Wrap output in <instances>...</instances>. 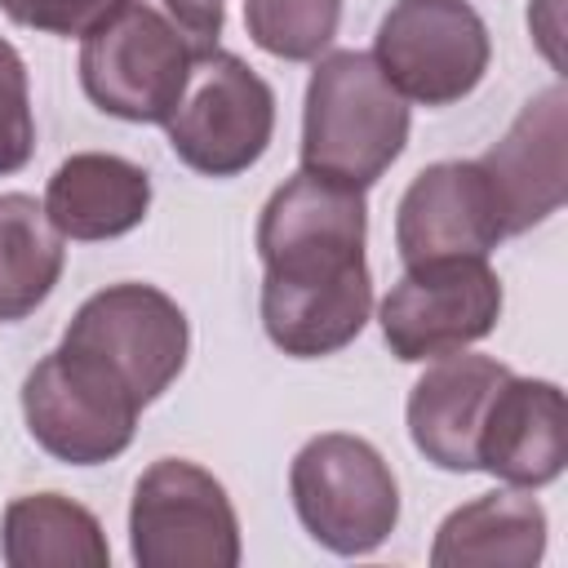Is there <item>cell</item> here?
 <instances>
[{"instance_id":"obj_16","label":"cell","mask_w":568,"mask_h":568,"mask_svg":"<svg viewBox=\"0 0 568 568\" xmlns=\"http://www.w3.org/2000/svg\"><path fill=\"white\" fill-rule=\"evenodd\" d=\"M151 209V178L142 164L106 151H80L58 164L44 191V213L62 240H115Z\"/></svg>"},{"instance_id":"obj_2","label":"cell","mask_w":568,"mask_h":568,"mask_svg":"<svg viewBox=\"0 0 568 568\" xmlns=\"http://www.w3.org/2000/svg\"><path fill=\"white\" fill-rule=\"evenodd\" d=\"M80 40V84L89 102L129 124H164L200 58L186 36L142 0H115Z\"/></svg>"},{"instance_id":"obj_17","label":"cell","mask_w":568,"mask_h":568,"mask_svg":"<svg viewBox=\"0 0 568 568\" xmlns=\"http://www.w3.org/2000/svg\"><path fill=\"white\" fill-rule=\"evenodd\" d=\"M546 555V510L532 493L497 488L457 506L430 546L435 568H528Z\"/></svg>"},{"instance_id":"obj_14","label":"cell","mask_w":568,"mask_h":568,"mask_svg":"<svg viewBox=\"0 0 568 568\" xmlns=\"http://www.w3.org/2000/svg\"><path fill=\"white\" fill-rule=\"evenodd\" d=\"M506 377L510 368L488 355H462V351L439 355V364H430L408 395V435L417 453L439 470H457V475L479 470L475 462L479 422L493 390Z\"/></svg>"},{"instance_id":"obj_3","label":"cell","mask_w":568,"mask_h":568,"mask_svg":"<svg viewBox=\"0 0 568 568\" xmlns=\"http://www.w3.org/2000/svg\"><path fill=\"white\" fill-rule=\"evenodd\" d=\"M293 506L306 532L333 555H368L399 524V488L386 457L359 435H315L288 470Z\"/></svg>"},{"instance_id":"obj_6","label":"cell","mask_w":568,"mask_h":568,"mask_svg":"<svg viewBox=\"0 0 568 568\" xmlns=\"http://www.w3.org/2000/svg\"><path fill=\"white\" fill-rule=\"evenodd\" d=\"M129 541L142 568H235L240 519L226 488L195 462L160 457L133 488Z\"/></svg>"},{"instance_id":"obj_5","label":"cell","mask_w":568,"mask_h":568,"mask_svg":"<svg viewBox=\"0 0 568 568\" xmlns=\"http://www.w3.org/2000/svg\"><path fill=\"white\" fill-rule=\"evenodd\" d=\"M173 155L204 178H235L262 160L275 129L271 84L235 53H204L191 62L186 89L164 120Z\"/></svg>"},{"instance_id":"obj_13","label":"cell","mask_w":568,"mask_h":568,"mask_svg":"<svg viewBox=\"0 0 568 568\" xmlns=\"http://www.w3.org/2000/svg\"><path fill=\"white\" fill-rule=\"evenodd\" d=\"M479 470L515 484L541 488L564 475L568 462V404L555 382L541 377H506L479 422L475 439Z\"/></svg>"},{"instance_id":"obj_20","label":"cell","mask_w":568,"mask_h":568,"mask_svg":"<svg viewBox=\"0 0 568 568\" xmlns=\"http://www.w3.org/2000/svg\"><path fill=\"white\" fill-rule=\"evenodd\" d=\"M342 22V0H244V27L257 49L284 62L320 58Z\"/></svg>"},{"instance_id":"obj_9","label":"cell","mask_w":568,"mask_h":568,"mask_svg":"<svg viewBox=\"0 0 568 568\" xmlns=\"http://www.w3.org/2000/svg\"><path fill=\"white\" fill-rule=\"evenodd\" d=\"M62 346L93 355L133 390L138 404H151L182 373L191 328L169 293L151 284H111L75 311Z\"/></svg>"},{"instance_id":"obj_22","label":"cell","mask_w":568,"mask_h":568,"mask_svg":"<svg viewBox=\"0 0 568 568\" xmlns=\"http://www.w3.org/2000/svg\"><path fill=\"white\" fill-rule=\"evenodd\" d=\"M115 0H0V13H9L18 27L49 31V36H84Z\"/></svg>"},{"instance_id":"obj_18","label":"cell","mask_w":568,"mask_h":568,"mask_svg":"<svg viewBox=\"0 0 568 568\" xmlns=\"http://www.w3.org/2000/svg\"><path fill=\"white\" fill-rule=\"evenodd\" d=\"M4 564L9 568H106L111 546L93 510L62 493H31L4 510Z\"/></svg>"},{"instance_id":"obj_1","label":"cell","mask_w":568,"mask_h":568,"mask_svg":"<svg viewBox=\"0 0 568 568\" xmlns=\"http://www.w3.org/2000/svg\"><path fill=\"white\" fill-rule=\"evenodd\" d=\"M408 142V98L382 75L373 53L337 49L306 84L302 169L346 186H373Z\"/></svg>"},{"instance_id":"obj_8","label":"cell","mask_w":568,"mask_h":568,"mask_svg":"<svg viewBox=\"0 0 568 568\" xmlns=\"http://www.w3.org/2000/svg\"><path fill=\"white\" fill-rule=\"evenodd\" d=\"M501 315V280L484 257L417 262L382 302V337L395 359L422 364L488 337Z\"/></svg>"},{"instance_id":"obj_15","label":"cell","mask_w":568,"mask_h":568,"mask_svg":"<svg viewBox=\"0 0 568 568\" xmlns=\"http://www.w3.org/2000/svg\"><path fill=\"white\" fill-rule=\"evenodd\" d=\"M373 311L368 266L320 275V280H262V324L266 337L297 359H320L359 337Z\"/></svg>"},{"instance_id":"obj_12","label":"cell","mask_w":568,"mask_h":568,"mask_svg":"<svg viewBox=\"0 0 568 568\" xmlns=\"http://www.w3.org/2000/svg\"><path fill=\"white\" fill-rule=\"evenodd\" d=\"M568 93L564 84H550L506 129L501 142H493L479 155V169L497 195L501 231L519 235L546 222L564 195H568Z\"/></svg>"},{"instance_id":"obj_4","label":"cell","mask_w":568,"mask_h":568,"mask_svg":"<svg viewBox=\"0 0 568 568\" xmlns=\"http://www.w3.org/2000/svg\"><path fill=\"white\" fill-rule=\"evenodd\" d=\"M133 390L93 355L71 346L49 351L22 382V417L31 439L71 466L120 457L138 430Z\"/></svg>"},{"instance_id":"obj_11","label":"cell","mask_w":568,"mask_h":568,"mask_svg":"<svg viewBox=\"0 0 568 568\" xmlns=\"http://www.w3.org/2000/svg\"><path fill=\"white\" fill-rule=\"evenodd\" d=\"M501 209L479 160H439L399 200L395 244L404 266L439 257H488L501 240Z\"/></svg>"},{"instance_id":"obj_10","label":"cell","mask_w":568,"mask_h":568,"mask_svg":"<svg viewBox=\"0 0 568 568\" xmlns=\"http://www.w3.org/2000/svg\"><path fill=\"white\" fill-rule=\"evenodd\" d=\"M364 191L302 169L266 200L257 222V253L266 275L320 280L364 266Z\"/></svg>"},{"instance_id":"obj_23","label":"cell","mask_w":568,"mask_h":568,"mask_svg":"<svg viewBox=\"0 0 568 568\" xmlns=\"http://www.w3.org/2000/svg\"><path fill=\"white\" fill-rule=\"evenodd\" d=\"M142 4H151L155 13H164L186 36V44L200 58L217 49V36H222V22H226L222 0H142Z\"/></svg>"},{"instance_id":"obj_7","label":"cell","mask_w":568,"mask_h":568,"mask_svg":"<svg viewBox=\"0 0 568 568\" xmlns=\"http://www.w3.org/2000/svg\"><path fill=\"white\" fill-rule=\"evenodd\" d=\"M488 27L466 0H395L377 27L373 62L399 98L448 106L488 71Z\"/></svg>"},{"instance_id":"obj_19","label":"cell","mask_w":568,"mask_h":568,"mask_svg":"<svg viewBox=\"0 0 568 568\" xmlns=\"http://www.w3.org/2000/svg\"><path fill=\"white\" fill-rule=\"evenodd\" d=\"M67 262L62 231L36 195H0V324L31 315L58 284Z\"/></svg>"},{"instance_id":"obj_21","label":"cell","mask_w":568,"mask_h":568,"mask_svg":"<svg viewBox=\"0 0 568 568\" xmlns=\"http://www.w3.org/2000/svg\"><path fill=\"white\" fill-rule=\"evenodd\" d=\"M36 151V115L27 93V67L9 40H0V178L18 173Z\"/></svg>"}]
</instances>
